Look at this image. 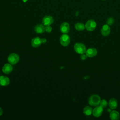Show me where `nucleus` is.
<instances>
[{"instance_id": "nucleus-21", "label": "nucleus", "mask_w": 120, "mask_h": 120, "mask_svg": "<svg viewBox=\"0 0 120 120\" xmlns=\"http://www.w3.org/2000/svg\"><path fill=\"white\" fill-rule=\"evenodd\" d=\"M52 28L51 26H50V25H48V26H45V31H46L47 32H50L52 31Z\"/></svg>"}, {"instance_id": "nucleus-15", "label": "nucleus", "mask_w": 120, "mask_h": 120, "mask_svg": "<svg viewBox=\"0 0 120 120\" xmlns=\"http://www.w3.org/2000/svg\"><path fill=\"white\" fill-rule=\"evenodd\" d=\"M110 118L112 120H118L120 118V113L116 110H112L110 113Z\"/></svg>"}, {"instance_id": "nucleus-19", "label": "nucleus", "mask_w": 120, "mask_h": 120, "mask_svg": "<svg viewBox=\"0 0 120 120\" xmlns=\"http://www.w3.org/2000/svg\"><path fill=\"white\" fill-rule=\"evenodd\" d=\"M107 105H108V103L107 101L105 99L101 100L99 104V105L101 106L103 108L106 107L107 106Z\"/></svg>"}, {"instance_id": "nucleus-13", "label": "nucleus", "mask_w": 120, "mask_h": 120, "mask_svg": "<svg viewBox=\"0 0 120 120\" xmlns=\"http://www.w3.org/2000/svg\"><path fill=\"white\" fill-rule=\"evenodd\" d=\"M10 83L8 77L5 76H0V85L2 86H7Z\"/></svg>"}, {"instance_id": "nucleus-24", "label": "nucleus", "mask_w": 120, "mask_h": 120, "mask_svg": "<svg viewBox=\"0 0 120 120\" xmlns=\"http://www.w3.org/2000/svg\"><path fill=\"white\" fill-rule=\"evenodd\" d=\"M3 113V111H2V109H1V108L0 107V116Z\"/></svg>"}, {"instance_id": "nucleus-6", "label": "nucleus", "mask_w": 120, "mask_h": 120, "mask_svg": "<svg viewBox=\"0 0 120 120\" xmlns=\"http://www.w3.org/2000/svg\"><path fill=\"white\" fill-rule=\"evenodd\" d=\"M103 112V108H102L101 106H96L94 109H93L92 114L96 118H98L100 117L102 113Z\"/></svg>"}, {"instance_id": "nucleus-14", "label": "nucleus", "mask_w": 120, "mask_h": 120, "mask_svg": "<svg viewBox=\"0 0 120 120\" xmlns=\"http://www.w3.org/2000/svg\"><path fill=\"white\" fill-rule=\"evenodd\" d=\"M108 105L111 109H115L118 106L117 100L115 98H112L109 100Z\"/></svg>"}, {"instance_id": "nucleus-12", "label": "nucleus", "mask_w": 120, "mask_h": 120, "mask_svg": "<svg viewBox=\"0 0 120 120\" xmlns=\"http://www.w3.org/2000/svg\"><path fill=\"white\" fill-rule=\"evenodd\" d=\"M42 44L41 39L39 37H35L32 39L31 45L34 47H38Z\"/></svg>"}, {"instance_id": "nucleus-11", "label": "nucleus", "mask_w": 120, "mask_h": 120, "mask_svg": "<svg viewBox=\"0 0 120 120\" xmlns=\"http://www.w3.org/2000/svg\"><path fill=\"white\" fill-rule=\"evenodd\" d=\"M10 63L5 64L2 69L3 72L6 74H8L10 73L13 70V67Z\"/></svg>"}, {"instance_id": "nucleus-17", "label": "nucleus", "mask_w": 120, "mask_h": 120, "mask_svg": "<svg viewBox=\"0 0 120 120\" xmlns=\"http://www.w3.org/2000/svg\"><path fill=\"white\" fill-rule=\"evenodd\" d=\"M92 111L93 109L90 106H86L83 108V113L87 116L90 115L91 114H92Z\"/></svg>"}, {"instance_id": "nucleus-22", "label": "nucleus", "mask_w": 120, "mask_h": 120, "mask_svg": "<svg viewBox=\"0 0 120 120\" xmlns=\"http://www.w3.org/2000/svg\"><path fill=\"white\" fill-rule=\"evenodd\" d=\"M88 57H87V56L86 55V54H84V53H83V54H81V56H80V58H81V59L82 60H86V59H87V58Z\"/></svg>"}, {"instance_id": "nucleus-23", "label": "nucleus", "mask_w": 120, "mask_h": 120, "mask_svg": "<svg viewBox=\"0 0 120 120\" xmlns=\"http://www.w3.org/2000/svg\"><path fill=\"white\" fill-rule=\"evenodd\" d=\"M46 41H47L46 39L45 38H43L41 39V42L42 44H45L46 42Z\"/></svg>"}, {"instance_id": "nucleus-1", "label": "nucleus", "mask_w": 120, "mask_h": 120, "mask_svg": "<svg viewBox=\"0 0 120 120\" xmlns=\"http://www.w3.org/2000/svg\"><path fill=\"white\" fill-rule=\"evenodd\" d=\"M101 99L99 96L97 94H92L89 98V104L93 106H97L99 105Z\"/></svg>"}, {"instance_id": "nucleus-7", "label": "nucleus", "mask_w": 120, "mask_h": 120, "mask_svg": "<svg viewBox=\"0 0 120 120\" xmlns=\"http://www.w3.org/2000/svg\"><path fill=\"white\" fill-rule=\"evenodd\" d=\"M53 17L51 15H45L42 19V23L44 26L51 25L53 22Z\"/></svg>"}, {"instance_id": "nucleus-4", "label": "nucleus", "mask_w": 120, "mask_h": 120, "mask_svg": "<svg viewBox=\"0 0 120 120\" xmlns=\"http://www.w3.org/2000/svg\"><path fill=\"white\" fill-rule=\"evenodd\" d=\"M70 42V38L69 36L67 34H62L60 38V43L63 46H68Z\"/></svg>"}, {"instance_id": "nucleus-18", "label": "nucleus", "mask_w": 120, "mask_h": 120, "mask_svg": "<svg viewBox=\"0 0 120 120\" xmlns=\"http://www.w3.org/2000/svg\"><path fill=\"white\" fill-rule=\"evenodd\" d=\"M75 29L78 31H82L85 29V25L81 22H77L75 24Z\"/></svg>"}, {"instance_id": "nucleus-9", "label": "nucleus", "mask_w": 120, "mask_h": 120, "mask_svg": "<svg viewBox=\"0 0 120 120\" xmlns=\"http://www.w3.org/2000/svg\"><path fill=\"white\" fill-rule=\"evenodd\" d=\"M70 30L69 24L67 22H62L60 26V30L63 34L68 33Z\"/></svg>"}, {"instance_id": "nucleus-25", "label": "nucleus", "mask_w": 120, "mask_h": 120, "mask_svg": "<svg viewBox=\"0 0 120 120\" xmlns=\"http://www.w3.org/2000/svg\"><path fill=\"white\" fill-rule=\"evenodd\" d=\"M28 0H22V1L24 2H26Z\"/></svg>"}, {"instance_id": "nucleus-20", "label": "nucleus", "mask_w": 120, "mask_h": 120, "mask_svg": "<svg viewBox=\"0 0 120 120\" xmlns=\"http://www.w3.org/2000/svg\"><path fill=\"white\" fill-rule=\"evenodd\" d=\"M114 19L111 17L108 18L106 20V24L109 26L112 25V24L114 23Z\"/></svg>"}, {"instance_id": "nucleus-16", "label": "nucleus", "mask_w": 120, "mask_h": 120, "mask_svg": "<svg viewBox=\"0 0 120 120\" xmlns=\"http://www.w3.org/2000/svg\"><path fill=\"white\" fill-rule=\"evenodd\" d=\"M34 31L38 34H41L45 31V27L42 24H38L34 27Z\"/></svg>"}, {"instance_id": "nucleus-10", "label": "nucleus", "mask_w": 120, "mask_h": 120, "mask_svg": "<svg viewBox=\"0 0 120 120\" xmlns=\"http://www.w3.org/2000/svg\"><path fill=\"white\" fill-rule=\"evenodd\" d=\"M98 53V51L95 48H90L86 50L85 54L88 57L92 58L95 56Z\"/></svg>"}, {"instance_id": "nucleus-5", "label": "nucleus", "mask_w": 120, "mask_h": 120, "mask_svg": "<svg viewBox=\"0 0 120 120\" xmlns=\"http://www.w3.org/2000/svg\"><path fill=\"white\" fill-rule=\"evenodd\" d=\"M8 60L9 63H10L12 65H15L18 63V62L19 60V57L18 54L13 53L10 54L8 58Z\"/></svg>"}, {"instance_id": "nucleus-8", "label": "nucleus", "mask_w": 120, "mask_h": 120, "mask_svg": "<svg viewBox=\"0 0 120 120\" xmlns=\"http://www.w3.org/2000/svg\"><path fill=\"white\" fill-rule=\"evenodd\" d=\"M111 32V29L108 24H104L101 29V34L105 37L108 36Z\"/></svg>"}, {"instance_id": "nucleus-2", "label": "nucleus", "mask_w": 120, "mask_h": 120, "mask_svg": "<svg viewBox=\"0 0 120 120\" xmlns=\"http://www.w3.org/2000/svg\"><path fill=\"white\" fill-rule=\"evenodd\" d=\"M74 48L75 52L80 54L85 53L86 51V47L85 45L81 43H77L75 44Z\"/></svg>"}, {"instance_id": "nucleus-3", "label": "nucleus", "mask_w": 120, "mask_h": 120, "mask_svg": "<svg viewBox=\"0 0 120 120\" xmlns=\"http://www.w3.org/2000/svg\"><path fill=\"white\" fill-rule=\"evenodd\" d=\"M97 23L93 19H90L87 21L85 24V27L87 30L89 31H93L96 28Z\"/></svg>"}]
</instances>
